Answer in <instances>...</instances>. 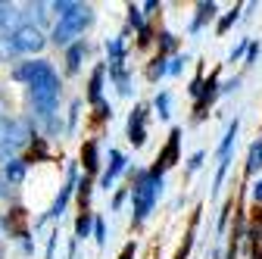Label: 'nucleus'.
<instances>
[{
	"mask_svg": "<svg viewBox=\"0 0 262 259\" xmlns=\"http://www.w3.org/2000/svg\"><path fill=\"white\" fill-rule=\"evenodd\" d=\"M128 178H131V187H128V197H131V228H141V225L150 219V212L156 209L162 190H166V178L150 172V169H135V172H131V166H128Z\"/></svg>",
	"mask_w": 262,
	"mask_h": 259,
	"instance_id": "nucleus-1",
	"label": "nucleus"
},
{
	"mask_svg": "<svg viewBox=\"0 0 262 259\" xmlns=\"http://www.w3.org/2000/svg\"><path fill=\"white\" fill-rule=\"evenodd\" d=\"M59 97H62V78L56 69H50L47 75L28 84V106H31L28 116L35 122H47L50 116L59 113Z\"/></svg>",
	"mask_w": 262,
	"mask_h": 259,
	"instance_id": "nucleus-2",
	"label": "nucleus"
},
{
	"mask_svg": "<svg viewBox=\"0 0 262 259\" xmlns=\"http://www.w3.org/2000/svg\"><path fill=\"white\" fill-rule=\"evenodd\" d=\"M97 22V10L91 7V4H78L75 7V13H69V16H62V19H56V25L50 28V38H47V44H56V47H69V44H75V41H81V35Z\"/></svg>",
	"mask_w": 262,
	"mask_h": 259,
	"instance_id": "nucleus-3",
	"label": "nucleus"
},
{
	"mask_svg": "<svg viewBox=\"0 0 262 259\" xmlns=\"http://www.w3.org/2000/svg\"><path fill=\"white\" fill-rule=\"evenodd\" d=\"M75 184H78V163H69V175H66V184L59 187V193L53 197L50 209H47L44 215H38V219H35V231L41 228L44 222H50V219H59V215L66 212V206H69V200L75 197Z\"/></svg>",
	"mask_w": 262,
	"mask_h": 259,
	"instance_id": "nucleus-4",
	"label": "nucleus"
},
{
	"mask_svg": "<svg viewBox=\"0 0 262 259\" xmlns=\"http://www.w3.org/2000/svg\"><path fill=\"white\" fill-rule=\"evenodd\" d=\"M181 135H184V132L175 125L172 132H169V141L159 147V153H156V159H153L150 172H156V175L166 178V172H169V169H175V166L181 163Z\"/></svg>",
	"mask_w": 262,
	"mask_h": 259,
	"instance_id": "nucleus-5",
	"label": "nucleus"
},
{
	"mask_svg": "<svg viewBox=\"0 0 262 259\" xmlns=\"http://www.w3.org/2000/svg\"><path fill=\"white\" fill-rule=\"evenodd\" d=\"M219 84H222V66H215L203 84H200V94H196V100H193V122H203L212 110V103L219 100Z\"/></svg>",
	"mask_w": 262,
	"mask_h": 259,
	"instance_id": "nucleus-6",
	"label": "nucleus"
},
{
	"mask_svg": "<svg viewBox=\"0 0 262 259\" xmlns=\"http://www.w3.org/2000/svg\"><path fill=\"white\" fill-rule=\"evenodd\" d=\"M10 38H13L19 56H35V53H41V50L47 47V31H41V28H35V25H25V22L13 31Z\"/></svg>",
	"mask_w": 262,
	"mask_h": 259,
	"instance_id": "nucleus-7",
	"label": "nucleus"
},
{
	"mask_svg": "<svg viewBox=\"0 0 262 259\" xmlns=\"http://www.w3.org/2000/svg\"><path fill=\"white\" fill-rule=\"evenodd\" d=\"M147 122H150V106L147 103H135V110L128 113V122H125V138L131 147H144L150 132H147Z\"/></svg>",
	"mask_w": 262,
	"mask_h": 259,
	"instance_id": "nucleus-8",
	"label": "nucleus"
},
{
	"mask_svg": "<svg viewBox=\"0 0 262 259\" xmlns=\"http://www.w3.org/2000/svg\"><path fill=\"white\" fill-rule=\"evenodd\" d=\"M50 69H53V62H50V59H44V56H38V59H25V62H16V66L10 69V78L28 88L31 81H38V78H41V75H47Z\"/></svg>",
	"mask_w": 262,
	"mask_h": 259,
	"instance_id": "nucleus-9",
	"label": "nucleus"
},
{
	"mask_svg": "<svg viewBox=\"0 0 262 259\" xmlns=\"http://www.w3.org/2000/svg\"><path fill=\"white\" fill-rule=\"evenodd\" d=\"M0 231L4 238H16V241H25L31 238V228L25 225V209H10V212H0Z\"/></svg>",
	"mask_w": 262,
	"mask_h": 259,
	"instance_id": "nucleus-10",
	"label": "nucleus"
},
{
	"mask_svg": "<svg viewBox=\"0 0 262 259\" xmlns=\"http://www.w3.org/2000/svg\"><path fill=\"white\" fill-rule=\"evenodd\" d=\"M125 172H128V156L122 150H110V163L100 172V190H110L119 181V175H125Z\"/></svg>",
	"mask_w": 262,
	"mask_h": 259,
	"instance_id": "nucleus-11",
	"label": "nucleus"
},
{
	"mask_svg": "<svg viewBox=\"0 0 262 259\" xmlns=\"http://www.w3.org/2000/svg\"><path fill=\"white\" fill-rule=\"evenodd\" d=\"M106 75L116 84L119 97H131V94H135V78H131V72L125 69V62H106Z\"/></svg>",
	"mask_w": 262,
	"mask_h": 259,
	"instance_id": "nucleus-12",
	"label": "nucleus"
},
{
	"mask_svg": "<svg viewBox=\"0 0 262 259\" xmlns=\"http://www.w3.org/2000/svg\"><path fill=\"white\" fill-rule=\"evenodd\" d=\"M28 159L25 156H13V159H7L4 166H0V175H4V181L10 184V187H16V184H22L25 178H28Z\"/></svg>",
	"mask_w": 262,
	"mask_h": 259,
	"instance_id": "nucleus-13",
	"label": "nucleus"
},
{
	"mask_svg": "<svg viewBox=\"0 0 262 259\" xmlns=\"http://www.w3.org/2000/svg\"><path fill=\"white\" fill-rule=\"evenodd\" d=\"M88 53H91L88 38H81V41H75V44L66 47V75H78V72H81V62H84Z\"/></svg>",
	"mask_w": 262,
	"mask_h": 259,
	"instance_id": "nucleus-14",
	"label": "nucleus"
},
{
	"mask_svg": "<svg viewBox=\"0 0 262 259\" xmlns=\"http://www.w3.org/2000/svg\"><path fill=\"white\" fill-rule=\"evenodd\" d=\"M81 166H84V175L94 178V175H100V141L91 138L81 144Z\"/></svg>",
	"mask_w": 262,
	"mask_h": 259,
	"instance_id": "nucleus-15",
	"label": "nucleus"
},
{
	"mask_svg": "<svg viewBox=\"0 0 262 259\" xmlns=\"http://www.w3.org/2000/svg\"><path fill=\"white\" fill-rule=\"evenodd\" d=\"M103 84H106V62H97L91 69V78H88V103L97 106L103 100Z\"/></svg>",
	"mask_w": 262,
	"mask_h": 259,
	"instance_id": "nucleus-16",
	"label": "nucleus"
},
{
	"mask_svg": "<svg viewBox=\"0 0 262 259\" xmlns=\"http://www.w3.org/2000/svg\"><path fill=\"white\" fill-rule=\"evenodd\" d=\"M22 10H25V13H22V22H25V25H35V28L44 31V25L50 22V7H47V4H25Z\"/></svg>",
	"mask_w": 262,
	"mask_h": 259,
	"instance_id": "nucleus-17",
	"label": "nucleus"
},
{
	"mask_svg": "<svg viewBox=\"0 0 262 259\" xmlns=\"http://www.w3.org/2000/svg\"><path fill=\"white\" fill-rule=\"evenodd\" d=\"M237 132H241V119L234 116L231 122H228V128H225V138H222V144H219V150H215L219 163H222V159H228V156H231V150H234V144H237Z\"/></svg>",
	"mask_w": 262,
	"mask_h": 259,
	"instance_id": "nucleus-18",
	"label": "nucleus"
},
{
	"mask_svg": "<svg viewBox=\"0 0 262 259\" xmlns=\"http://www.w3.org/2000/svg\"><path fill=\"white\" fill-rule=\"evenodd\" d=\"M215 13H219V4H212V0H209V4H206V0H203V4H196V16L190 22V35H200V31L206 28V22L215 19Z\"/></svg>",
	"mask_w": 262,
	"mask_h": 259,
	"instance_id": "nucleus-19",
	"label": "nucleus"
},
{
	"mask_svg": "<svg viewBox=\"0 0 262 259\" xmlns=\"http://www.w3.org/2000/svg\"><path fill=\"white\" fill-rule=\"evenodd\" d=\"M22 25V13L13 4H0V35H13Z\"/></svg>",
	"mask_w": 262,
	"mask_h": 259,
	"instance_id": "nucleus-20",
	"label": "nucleus"
},
{
	"mask_svg": "<svg viewBox=\"0 0 262 259\" xmlns=\"http://www.w3.org/2000/svg\"><path fill=\"white\" fill-rule=\"evenodd\" d=\"M125 38H128V28L122 31V35H116V38L106 41V62H125V53H128Z\"/></svg>",
	"mask_w": 262,
	"mask_h": 259,
	"instance_id": "nucleus-21",
	"label": "nucleus"
},
{
	"mask_svg": "<svg viewBox=\"0 0 262 259\" xmlns=\"http://www.w3.org/2000/svg\"><path fill=\"white\" fill-rule=\"evenodd\" d=\"M200 212H203V206H196V209H193V215H190V228H187L184 244L178 247L175 259H187V256H190V247H193V238H196V225H200Z\"/></svg>",
	"mask_w": 262,
	"mask_h": 259,
	"instance_id": "nucleus-22",
	"label": "nucleus"
},
{
	"mask_svg": "<svg viewBox=\"0 0 262 259\" xmlns=\"http://www.w3.org/2000/svg\"><path fill=\"white\" fill-rule=\"evenodd\" d=\"M91 190H94V181H91L88 175H78V184H75L78 212H91Z\"/></svg>",
	"mask_w": 262,
	"mask_h": 259,
	"instance_id": "nucleus-23",
	"label": "nucleus"
},
{
	"mask_svg": "<svg viewBox=\"0 0 262 259\" xmlns=\"http://www.w3.org/2000/svg\"><path fill=\"white\" fill-rule=\"evenodd\" d=\"M178 44H181V41H178V35H175V31H169V28H166V31H159V35H156V47H159V56H169V53L175 56V53H178Z\"/></svg>",
	"mask_w": 262,
	"mask_h": 259,
	"instance_id": "nucleus-24",
	"label": "nucleus"
},
{
	"mask_svg": "<svg viewBox=\"0 0 262 259\" xmlns=\"http://www.w3.org/2000/svg\"><path fill=\"white\" fill-rule=\"evenodd\" d=\"M262 172V138H256L250 144V153H247V175H259Z\"/></svg>",
	"mask_w": 262,
	"mask_h": 259,
	"instance_id": "nucleus-25",
	"label": "nucleus"
},
{
	"mask_svg": "<svg viewBox=\"0 0 262 259\" xmlns=\"http://www.w3.org/2000/svg\"><path fill=\"white\" fill-rule=\"evenodd\" d=\"M153 110H156V116H159L162 122H169V119H172V94H169V91H159V94L153 97Z\"/></svg>",
	"mask_w": 262,
	"mask_h": 259,
	"instance_id": "nucleus-26",
	"label": "nucleus"
},
{
	"mask_svg": "<svg viewBox=\"0 0 262 259\" xmlns=\"http://www.w3.org/2000/svg\"><path fill=\"white\" fill-rule=\"evenodd\" d=\"M241 13H244V4H234L231 10H228V13L219 19V25H215V35H228V28H231V25L241 19Z\"/></svg>",
	"mask_w": 262,
	"mask_h": 259,
	"instance_id": "nucleus-27",
	"label": "nucleus"
},
{
	"mask_svg": "<svg viewBox=\"0 0 262 259\" xmlns=\"http://www.w3.org/2000/svg\"><path fill=\"white\" fill-rule=\"evenodd\" d=\"M144 75H147V81H153V84H156L159 78H166V56L156 53V56L147 62V72H144Z\"/></svg>",
	"mask_w": 262,
	"mask_h": 259,
	"instance_id": "nucleus-28",
	"label": "nucleus"
},
{
	"mask_svg": "<svg viewBox=\"0 0 262 259\" xmlns=\"http://www.w3.org/2000/svg\"><path fill=\"white\" fill-rule=\"evenodd\" d=\"M0 62H19V50H16V44H13V38L10 35H0Z\"/></svg>",
	"mask_w": 262,
	"mask_h": 259,
	"instance_id": "nucleus-29",
	"label": "nucleus"
},
{
	"mask_svg": "<svg viewBox=\"0 0 262 259\" xmlns=\"http://www.w3.org/2000/svg\"><path fill=\"white\" fill-rule=\"evenodd\" d=\"M91 228H94V212H78V219H75V241L91 238Z\"/></svg>",
	"mask_w": 262,
	"mask_h": 259,
	"instance_id": "nucleus-30",
	"label": "nucleus"
},
{
	"mask_svg": "<svg viewBox=\"0 0 262 259\" xmlns=\"http://www.w3.org/2000/svg\"><path fill=\"white\" fill-rule=\"evenodd\" d=\"M187 62H190V56H187V53H175V56H169V59H166V75L178 78V75L184 72Z\"/></svg>",
	"mask_w": 262,
	"mask_h": 259,
	"instance_id": "nucleus-31",
	"label": "nucleus"
},
{
	"mask_svg": "<svg viewBox=\"0 0 262 259\" xmlns=\"http://www.w3.org/2000/svg\"><path fill=\"white\" fill-rule=\"evenodd\" d=\"M50 7V13L56 16V19H62V16H69V13H75V7H78V0H56V4H47Z\"/></svg>",
	"mask_w": 262,
	"mask_h": 259,
	"instance_id": "nucleus-32",
	"label": "nucleus"
},
{
	"mask_svg": "<svg viewBox=\"0 0 262 259\" xmlns=\"http://www.w3.org/2000/svg\"><path fill=\"white\" fill-rule=\"evenodd\" d=\"M78 113H81V100H72L69 103V119H66V135H75V128H78Z\"/></svg>",
	"mask_w": 262,
	"mask_h": 259,
	"instance_id": "nucleus-33",
	"label": "nucleus"
},
{
	"mask_svg": "<svg viewBox=\"0 0 262 259\" xmlns=\"http://www.w3.org/2000/svg\"><path fill=\"white\" fill-rule=\"evenodd\" d=\"M147 25V16L141 13V7H135V4H128V28H144Z\"/></svg>",
	"mask_w": 262,
	"mask_h": 259,
	"instance_id": "nucleus-34",
	"label": "nucleus"
},
{
	"mask_svg": "<svg viewBox=\"0 0 262 259\" xmlns=\"http://www.w3.org/2000/svg\"><path fill=\"white\" fill-rule=\"evenodd\" d=\"M91 234H94V241H97V247H106V222L94 215V228H91Z\"/></svg>",
	"mask_w": 262,
	"mask_h": 259,
	"instance_id": "nucleus-35",
	"label": "nucleus"
},
{
	"mask_svg": "<svg viewBox=\"0 0 262 259\" xmlns=\"http://www.w3.org/2000/svg\"><path fill=\"white\" fill-rule=\"evenodd\" d=\"M203 159H206V150H196L190 159H187V169H184V175H193L196 169H200L203 166Z\"/></svg>",
	"mask_w": 262,
	"mask_h": 259,
	"instance_id": "nucleus-36",
	"label": "nucleus"
},
{
	"mask_svg": "<svg viewBox=\"0 0 262 259\" xmlns=\"http://www.w3.org/2000/svg\"><path fill=\"white\" fill-rule=\"evenodd\" d=\"M153 41H156V35H153V28H150V25H144V28L138 31V47L144 50V47H150Z\"/></svg>",
	"mask_w": 262,
	"mask_h": 259,
	"instance_id": "nucleus-37",
	"label": "nucleus"
},
{
	"mask_svg": "<svg viewBox=\"0 0 262 259\" xmlns=\"http://www.w3.org/2000/svg\"><path fill=\"white\" fill-rule=\"evenodd\" d=\"M262 53V44H256V41H250L247 44V53H244V62L247 66H256V56Z\"/></svg>",
	"mask_w": 262,
	"mask_h": 259,
	"instance_id": "nucleus-38",
	"label": "nucleus"
},
{
	"mask_svg": "<svg viewBox=\"0 0 262 259\" xmlns=\"http://www.w3.org/2000/svg\"><path fill=\"white\" fill-rule=\"evenodd\" d=\"M231 209H234V200H225L222 215H219V234H225V228H228V215H231Z\"/></svg>",
	"mask_w": 262,
	"mask_h": 259,
	"instance_id": "nucleus-39",
	"label": "nucleus"
},
{
	"mask_svg": "<svg viewBox=\"0 0 262 259\" xmlns=\"http://www.w3.org/2000/svg\"><path fill=\"white\" fill-rule=\"evenodd\" d=\"M94 110H97V122H100V125H103V122H110V119H113V106H110V103H106V100H100V103H97V106H94Z\"/></svg>",
	"mask_w": 262,
	"mask_h": 259,
	"instance_id": "nucleus-40",
	"label": "nucleus"
},
{
	"mask_svg": "<svg viewBox=\"0 0 262 259\" xmlns=\"http://www.w3.org/2000/svg\"><path fill=\"white\" fill-rule=\"evenodd\" d=\"M56 244H59V228H53V231H50V238H47V253H44V259H53V253H56Z\"/></svg>",
	"mask_w": 262,
	"mask_h": 259,
	"instance_id": "nucleus-41",
	"label": "nucleus"
},
{
	"mask_svg": "<svg viewBox=\"0 0 262 259\" xmlns=\"http://www.w3.org/2000/svg\"><path fill=\"white\" fill-rule=\"evenodd\" d=\"M241 81H244L241 75H234V78H228V81H222V84H219V94H231V91H237V88H241Z\"/></svg>",
	"mask_w": 262,
	"mask_h": 259,
	"instance_id": "nucleus-42",
	"label": "nucleus"
},
{
	"mask_svg": "<svg viewBox=\"0 0 262 259\" xmlns=\"http://www.w3.org/2000/svg\"><path fill=\"white\" fill-rule=\"evenodd\" d=\"M247 44H250V38H241V44H237L231 53H228V59H231V62H234V59H241V56L247 53Z\"/></svg>",
	"mask_w": 262,
	"mask_h": 259,
	"instance_id": "nucleus-43",
	"label": "nucleus"
},
{
	"mask_svg": "<svg viewBox=\"0 0 262 259\" xmlns=\"http://www.w3.org/2000/svg\"><path fill=\"white\" fill-rule=\"evenodd\" d=\"M135 253H138V241H128V244L122 247V253H119V259H135Z\"/></svg>",
	"mask_w": 262,
	"mask_h": 259,
	"instance_id": "nucleus-44",
	"label": "nucleus"
},
{
	"mask_svg": "<svg viewBox=\"0 0 262 259\" xmlns=\"http://www.w3.org/2000/svg\"><path fill=\"white\" fill-rule=\"evenodd\" d=\"M128 200V187H122V190H116V197H113V212L116 209H122V203Z\"/></svg>",
	"mask_w": 262,
	"mask_h": 259,
	"instance_id": "nucleus-45",
	"label": "nucleus"
},
{
	"mask_svg": "<svg viewBox=\"0 0 262 259\" xmlns=\"http://www.w3.org/2000/svg\"><path fill=\"white\" fill-rule=\"evenodd\" d=\"M13 193H16V190L4 181V175H0V200H13Z\"/></svg>",
	"mask_w": 262,
	"mask_h": 259,
	"instance_id": "nucleus-46",
	"label": "nucleus"
},
{
	"mask_svg": "<svg viewBox=\"0 0 262 259\" xmlns=\"http://www.w3.org/2000/svg\"><path fill=\"white\" fill-rule=\"evenodd\" d=\"M156 10H162V4H159V0H147V4L141 7V13H144V16H153Z\"/></svg>",
	"mask_w": 262,
	"mask_h": 259,
	"instance_id": "nucleus-47",
	"label": "nucleus"
},
{
	"mask_svg": "<svg viewBox=\"0 0 262 259\" xmlns=\"http://www.w3.org/2000/svg\"><path fill=\"white\" fill-rule=\"evenodd\" d=\"M250 197H253V203H262V178L250 187Z\"/></svg>",
	"mask_w": 262,
	"mask_h": 259,
	"instance_id": "nucleus-48",
	"label": "nucleus"
},
{
	"mask_svg": "<svg viewBox=\"0 0 262 259\" xmlns=\"http://www.w3.org/2000/svg\"><path fill=\"white\" fill-rule=\"evenodd\" d=\"M22 253H25V256H35V241H31V238L22 241Z\"/></svg>",
	"mask_w": 262,
	"mask_h": 259,
	"instance_id": "nucleus-49",
	"label": "nucleus"
},
{
	"mask_svg": "<svg viewBox=\"0 0 262 259\" xmlns=\"http://www.w3.org/2000/svg\"><path fill=\"white\" fill-rule=\"evenodd\" d=\"M0 259H7V247H4V241H0Z\"/></svg>",
	"mask_w": 262,
	"mask_h": 259,
	"instance_id": "nucleus-50",
	"label": "nucleus"
},
{
	"mask_svg": "<svg viewBox=\"0 0 262 259\" xmlns=\"http://www.w3.org/2000/svg\"><path fill=\"white\" fill-rule=\"evenodd\" d=\"M153 259H156V256H153Z\"/></svg>",
	"mask_w": 262,
	"mask_h": 259,
	"instance_id": "nucleus-51",
	"label": "nucleus"
}]
</instances>
